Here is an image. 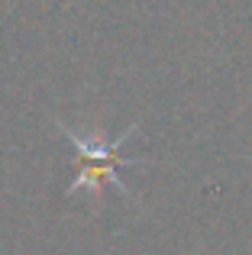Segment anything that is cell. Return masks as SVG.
<instances>
[{
    "label": "cell",
    "instance_id": "cell-1",
    "mask_svg": "<svg viewBox=\"0 0 252 255\" xmlns=\"http://www.w3.org/2000/svg\"><path fill=\"white\" fill-rule=\"evenodd\" d=\"M136 126H139V123H136ZM136 126H129V129H126L120 139H114V142L84 139V136H78L75 129L62 126L65 139H68V142L75 145V152H78V178H75V184L68 187V194H75V191H101L104 184H114L120 194H129L117 171H120L123 165H136V158H123V155H120L123 142H129V139H132Z\"/></svg>",
    "mask_w": 252,
    "mask_h": 255
}]
</instances>
